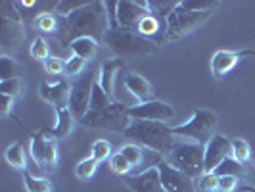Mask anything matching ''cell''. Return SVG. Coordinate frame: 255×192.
Listing matches in <instances>:
<instances>
[{"label":"cell","mask_w":255,"mask_h":192,"mask_svg":"<svg viewBox=\"0 0 255 192\" xmlns=\"http://www.w3.org/2000/svg\"><path fill=\"white\" fill-rule=\"evenodd\" d=\"M180 6V2H169V0H148V8L155 13L161 21H167V17Z\"/></svg>","instance_id":"cell-25"},{"label":"cell","mask_w":255,"mask_h":192,"mask_svg":"<svg viewBox=\"0 0 255 192\" xmlns=\"http://www.w3.org/2000/svg\"><path fill=\"white\" fill-rule=\"evenodd\" d=\"M112 104H114V100L104 92V89L98 85V81H96L94 90H92V98H90V110H104V108H108Z\"/></svg>","instance_id":"cell-35"},{"label":"cell","mask_w":255,"mask_h":192,"mask_svg":"<svg viewBox=\"0 0 255 192\" xmlns=\"http://www.w3.org/2000/svg\"><path fill=\"white\" fill-rule=\"evenodd\" d=\"M6 162H8V166H12L13 169H19L21 173L27 171V154H25V148H23V144L21 142H13L8 146V150H6Z\"/></svg>","instance_id":"cell-24"},{"label":"cell","mask_w":255,"mask_h":192,"mask_svg":"<svg viewBox=\"0 0 255 192\" xmlns=\"http://www.w3.org/2000/svg\"><path fill=\"white\" fill-rule=\"evenodd\" d=\"M167 162L184 175L198 179L205 173V146L200 142L177 141L173 152L167 156Z\"/></svg>","instance_id":"cell-4"},{"label":"cell","mask_w":255,"mask_h":192,"mask_svg":"<svg viewBox=\"0 0 255 192\" xmlns=\"http://www.w3.org/2000/svg\"><path fill=\"white\" fill-rule=\"evenodd\" d=\"M23 185L27 192H52V183L44 177H35L29 171H23Z\"/></svg>","instance_id":"cell-28"},{"label":"cell","mask_w":255,"mask_h":192,"mask_svg":"<svg viewBox=\"0 0 255 192\" xmlns=\"http://www.w3.org/2000/svg\"><path fill=\"white\" fill-rule=\"evenodd\" d=\"M98 77H100V71H96L94 67H89L83 75H79L71 83V96H69L67 108L73 114L75 121H81L90 112V98H92V90H94Z\"/></svg>","instance_id":"cell-9"},{"label":"cell","mask_w":255,"mask_h":192,"mask_svg":"<svg viewBox=\"0 0 255 192\" xmlns=\"http://www.w3.org/2000/svg\"><path fill=\"white\" fill-rule=\"evenodd\" d=\"M123 83H125V89H127L140 104L155 100L153 85L146 77L138 75V73H127V75L123 77Z\"/></svg>","instance_id":"cell-19"},{"label":"cell","mask_w":255,"mask_h":192,"mask_svg":"<svg viewBox=\"0 0 255 192\" xmlns=\"http://www.w3.org/2000/svg\"><path fill=\"white\" fill-rule=\"evenodd\" d=\"M215 175H219V177H244L246 175V167L242 166V164H238L234 158H227L221 166L215 169Z\"/></svg>","instance_id":"cell-26"},{"label":"cell","mask_w":255,"mask_h":192,"mask_svg":"<svg viewBox=\"0 0 255 192\" xmlns=\"http://www.w3.org/2000/svg\"><path fill=\"white\" fill-rule=\"evenodd\" d=\"M150 167H157L159 175H161V183H163V189L167 192H196V185L194 179L184 175L182 171L175 169L167 162V158H163L161 154H155L152 150H146V160H144V169H150ZM140 173V171H138Z\"/></svg>","instance_id":"cell-6"},{"label":"cell","mask_w":255,"mask_h":192,"mask_svg":"<svg viewBox=\"0 0 255 192\" xmlns=\"http://www.w3.org/2000/svg\"><path fill=\"white\" fill-rule=\"evenodd\" d=\"M230 154H232V142L223 135H213L211 141L205 144V173H215V169L227 158H230Z\"/></svg>","instance_id":"cell-14"},{"label":"cell","mask_w":255,"mask_h":192,"mask_svg":"<svg viewBox=\"0 0 255 192\" xmlns=\"http://www.w3.org/2000/svg\"><path fill=\"white\" fill-rule=\"evenodd\" d=\"M98 166H100V162H96L92 156L85 158V160H81V162L77 164V167H75L77 179H81V181L92 179V177L96 175V171H98Z\"/></svg>","instance_id":"cell-29"},{"label":"cell","mask_w":255,"mask_h":192,"mask_svg":"<svg viewBox=\"0 0 255 192\" xmlns=\"http://www.w3.org/2000/svg\"><path fill=\"white\" fill-rule=\"evenodd\" d=\"M128 115L132 121H163V123H167L169 119H173L175 110H173V106L155 98L150 102L128 106Z\"/></svg>","instance_id":"cell-11"},{"label":"cell","mask_w":255,"mask_h":192,"mask_svg":"<svg viewBox=\"0 0 255 192\" xmlns=\"http://www.w3.org/2000/svg\"><path fill=\"white\" fill-rule=\"evenodd\" d=\"M238 177H219V192H236L238 189Z\"/></svg>","instance_id":"cell-42"},{"label":"cell","mask_w":255,"mask_h":192,"mask_svg":"<svg viewBox=\"0 0 255 192\" xmlns=\"http://www.w3.org/2000/svg\"><path fill=\"white\" fill-rule=\"evenodd\" d=\"M244 56H255V50H217L211 56V73L215 77H225L227 73H230L236 64L242 60Z\"/></svg>","instance_id":"cell-17"},{"label":"cell","mask_w":255,"mask_h":192,"mask_svg":"<svg viewBox=\"0 0 255 192\" xmlns=\"http://www.w3.org/2000/svg\"><path fill=\"white\" fill-rule=\"evenodd\" d=\"M110 29L112 23H110L108 4L102 0L89 2L87 6L79 8L71 15L60 17V40H64V44L67 46L73 40L83 37L94 38L96 42L102 44Z\"/></svg>","instance_id":"cell-1"},{"label":"cell","mask_w":255,"mask_h":192,"mask_svg":"<svg viewBox=\"0 0 255 192\" xmlns=\"http://www.w3.org/2000/svg\"><path fill=\"white\" fill-rule=\"evenodd\" d=\"M125 69V60L121 58H112L108 62H104L100 67V77H98V85L104 89V92L115 102V79L119 75V71Z\"/></svg>","instance_id":"cell-18"},{"label":"cell","mask_w":255,"mask_h":192,"mask_svg":"<svg viewBox=\"0 0 255 192\" xmlns=\"http://www.w3.org/2000/svg\"><path fill=\"white\" fill-rule=\"evenodd\" d=\"M73 125H75V117L69 112V108H60V110H56V125L52 129H44V133L48 139L60 141L73 131Z\"/></svg>","instance_id":"cell-20"},{"label":"cell","mask_w":255,"mask_h":192,"mask_svg":"<svg viewBox=\"0 0 255 192\" xmlns=\"http://www.w3.org/2000/svg\"><path fill=\"white\" fill-rule=\"evenodd\" d=\"M23 38L25 29L21 25V19L0 15V48L4 56H10L15 50H19Z\"/></svg>","instance_id":"cell-12"},{"label":"cell","mask_w":255,"mask_h":192,"mask_svg":"<svg viewBox=\"0 0 255 192\" xmlns=\"http://www.w3.org/2000/svg\"><path fill=\"white\" fill-rule=\"evenodd\" d=\"M69 48L73 52V56H79L83 60H92L96 54H98V48H100V42H96L94 38L89 37H83V38H77L69 44Z\"/></svg>","instance_id":"cell-22"},{"label":"cell","mask_w":255,"mask_h":192,"mask_svg":"<svg viewBox=\"0 0 255 192\" xmlns=\"http://www.w3.org/2000/svg\"><path fill=\"white\" fill-rule=\"evenodd\" d=\"M196 192H219V175L215 173H204L202 177L194 179Z\"/></svg>","instance_id":"cell-32"},{"label":"cell","mask_w":255,"mask_h":192,"mask_svg":"<svg viewBox=\"0 0 255 192\" xmlns=\"http://www.w3.org/2000/svg\"><path fill=\"white\" fill-rule=\"evenodd\" d=\"M211 13L213 12H192V10L179 6L167 17L163 42H177L179 38L194 33L196 29H200L211 17Z\"/></svg>","instance_id":"cell-7"},{"label":"cell","mask_w":255,"mask_h":192,"mask_svg":"<svg viewBox=\"0 0 255 192\" xmlns=\"http://www.w3.org/2000/svg\"><path fill=\"white\" fill-rule=\"evenodd\" d=\"M217 127V115L211 110H196L194 115L186 123L177 125V127H171L175 137H180L184 141L192 142H200V144H207L211 141L213 133Z\"/></svg>","instance_id":"cell-8"},{"label":"cell","mask_w":255,"mask_h":192,"mask_svg":"<svg viewBox=\"0 0 255 192\" xmlns=\"http://www.w3.org/2000/svg\"><path fill=\"white\" fill-rule=\"evenodd\" d=\"M106 46L114 52L117 58L121 60H134V58H144L148 54H153L157 50V42L144 38L136 31L130 29H110L108 35L104 38Z\"/></svg>","instance_id":"cell-3"},{"label":"cell","mask_w":255,"mask_h":192,"mask_svg":"<svg viewBox=\"0 0 255 192\" xmlns=\"http://www.w3.org/2000/svg\"><path fill=\"white\" fill-rule=\"evenodd\" d=\"M87 71V60L79 58V56H71L69 60H65V75L67 77H79Z\"/></svg>","instance_id":"cell-37"},{"label":"cell","mask_w":255,"mask_h":192,"mask_svg":"<svg viewBox=\"0 0 255 192\" xmlns=\"http://www.w3.org/2000/svg\"><path fill=\"white\" fill-rule=\"evenodd\" d=\"M232 142V158L238 162V164H248L250 158H252V148L250 144L244 141V139H234Z\"/></svg>","instance_id":"cell-33"},{"label":"cell","mask_w":255,"mask_h":192,"mask_svg":"<svg viewBox=\"0 0 255 192\" xmlns=\"http://www.w3.org/2000/svg\"><path fill=\"white\" fill-rule=\"evenodd\" d=\"M110 169L114 171L115 175H121V177H128V173L132 171L130 164H128L127 160H125L119 152L114 154V156L110 158Z\"/></svg>","instance_id":"cell-39"},{"label":"cell","mask_w":255,"mask_h":192,"mask_svg":"<svg viewBox=\"0 0 255 192\" xmlns=\"http://www.w3.org/2000/svg\"><path fill=\"white\" fill-rule=\"evenodd\" d=\"M21 87H23V83H21V79H19V77L10 79V81H0V94L15 98V96H19Z\"/></svg>","instance_id":"cell-40"},{"label":"cell","mask_w":255,"mask_h":192,"mask_svg":"<svg viewBox=\"0 0 255 192\" xmlns=\"http://www.w3.org/2000/svg\"><path fill=\"white\" fill-rule=\"evenodd\" d=\"M90 156L96 160V162H106L110 160L114 154H112V142L106 141V139H98V141L92 144V150H90Z\"/></svg>","instance_id":"cell-34"},{"label":"cell","mask_w":255,"mask_h":192,"mask_svg":"<svg viewBox=\"0 0 255 192\" xmlns=\"http://www.w3.org/2000/svg\"><path fill=\"white\" fill-rule=\"evenodd\" d=\"M83 127L89 129H100V131H114V133H125L128 125L132 123L130 115H128V106L123 102L115 100L112 106L104 108V110H90L79 121Z\"/></svg>","instance_id":"cell-5"},{"label":"cell","mask_w":255,"mask_h":192,"mask_svg":"<svg viewBox=\"0 0 255 192\" xmlns=\"http://www.w3.org/2000/svg\"><path fill=\"white\" fill-rule=\"evenodd\" d=\"M19 71L21 67L19 64L12 60V56H0V81H10V79H15L19 77Z\"/></svg>","instance_id":"cell-30"},{"label":"cell","mask_w":255,"mask_h":192,"mask_svg":"<svg viewBox=\"0 0 255 192\" xmlns=\"http://www.w3.org/2000/svg\"><path fill=\"white\" fill-rule=\"evenodd\" d=\"M136 33L142 35L144 38H153L157 37V35H161V44H163V33H165V21H161L155 13H148L146 17H142V21L138 23L136 27Z\"/></svg>","instance_id":"cell-21"},{"label":"cell","mask_w":255,"mask_h":192,"mask_svg":"<svg viewBox=\"0 0 255 192\" xmlns=\"http://www.w3.org/2000/svg\"><path fill=\"white\" fill-rule=\"evenodd\" d=\"M44 71L48 75H60L65 71V62L62 58H56V56H50L46 62H44Z\"/></svg>","instance_id":"cell-41"},{"label":"cell","mask_w":255,"mask_h":192,"mask_svg":"<svg viewBox=\"0 0 255 192\" xmlns=\"http://www.w3.org/2000/svg\"><path fill=\"white\" fill-rule=\"evenodd\" d=\"M89 2H83V0H60L58 2V6H56V10L54 13L58 15V17H67V15H71L73 12H77L79 8H83V6H87Z\"/></svg>","instance_id":"cell-36"},{"label":"cell","mask_w":255,"mask_h":192,"mask_svg":"<svg viewBox=\"0 0 255 192\" xmlns=\"http://www.w3.org/2000/svg\"><path fill=\"white\" fill-rule=\"evenodd\" d=\"M180 6L186 10H192V12H215L221 6V2H215V0H182Z\"/></svg>","instance_id":"cell-31"},{"label":"cell","mask_w":255,"mask_h":192,"mask_svg":"<svg viewBox=\"0 0 255 192\" xmlns=\"http://www.w3.org/2000/svg\"><path fill=\"white\" fill-rule=\"evenodd\" d=\"M31 56L37 60V62H46L50 58V48H48V42L42 37H37L31 44Z\"/></svg>","instance_id":"cell-38"},{"label":"cell","mask_w":255,"mask_h":192,"mask_svg":"<svg viewBox=\"0 0 255 192\" xmlns=\"http://www.w3.org/2000/svg\"><path fill=\"white\" fill-rule=\"evenodd\" d=\"M31 158L40 169L54 171L58 166V141L48 139L44 129L37 131L31 139Z\"/></svg>","instance_id":"cell-10"},{"label":"cell","mask_w":255,"mask_h":192,"mask_svg":"<svg viewBox=\"0 0 255 192\" xmlns=\"http://www.w3.org/2000/svg\"><path fill=\"white\" fill-rule=\"evenodd\" d=\"M123 137L128 142L138 144L146 150L161 154L163 158L173 152L177 144V137L173 129L163 121H132L123 133Z\"/></svg>","instance_id":"cell-2"},{"label":"cell","mask_w":255,"mask_h":192,"mask_svg":"<svg viewBox=\"0 0 255 192\" xmlns=\"http://www.w3.org/2000/svg\"><path fill=\"white\" fill-rule=\"evenodd\" d=\"M15 102V98L12 96H4V94H0V115L2 117H8L10 112H12V106Z\"/></svg>","instance_id":"cell-43"},{"label":"cell","mask_w":255,"mask_h":192,"mask_svg":"<svg viewBox=\"0 0 255 192\" xmlns=\"http://www.w3.org/2000/svg\"><path fill=\"white\" fill-rule=\"evenodd\" d=\"M125 185L132 192H167L161 183V175L157 171V167L144 169L136 175H128L125 177Z\"/></svg>","instance_id":"cell-16"},{"label":"cell","mask_w":255,"mask_h":192,"mask_svg":"<svg viewBox=\"0 0 255 192\" xmlns=\"http://www.w3.org/2000/svg\"><path fill=\"white\" fill-rule=\"evenodd\" d=\"M119 154L127 160L130 167L134 169H140L144 167V160H146V148H142L138 144H132V142H127V144H123L121 148H119Z\"/></svg>","instance_id":"cell-23"},{"label":"cell","mask_w":255,"mask_h":192,"mask_svg":"<svg viewBox=\"0 0 255 192\" xmlns=\"http://www.w3.org/2000/svg\"><path fill=\"white\" fill-rule=\"evenodd\" d=\"M38 94H40L42 100L52 104L56 110L67 108L69 106V96H71V81H67L65 77L60 79V81H56V83L42 81L38 85Z\"/></svg>","instance_id":"cell-15"},{"label":"cell","mask_w":255,"mask_h":192,"mask_svg":"<svg viewBox=\"0 0 255 192\" xmlns=\"http://www.w3.org/2000/svg\"><path fill=\"white\" fill-rule=\"evenodd\" d=\"M33 25L37 27L38 31H44V33H56L60 29V17L54 12L40 13L33 19Z\"/></svg>","instance_id":"cell-27"},{"label":"cell","mask_w":255,"mask_h":192,"mask_svg":"<svg viewBox=\"0 0 255 192\" xmlns=\"http://www.w3.org/2000/svg\"><path fill=\"white\" fill-rule=\"evenodd\" d=\"M150 12H152V10L148 8V2L121 0V2H117V8H115L117 27L136 31V27H138V23L142 21V17H146Z\"/></svg>","instance_id":"cell-13"}]
</instances>
